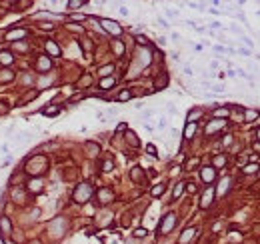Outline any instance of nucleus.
I'll use <instances>...</instances> for the list:
<instances>
[{
  "mask_svg": "<svg viewBox=\"0 0 260 244\" xmlns=\"http://www.w3.org/2000/svg\"><path fill=\"white\" fill-rule=\"evenodd\" d=\"M114 86V78L112 76H110V78H102V80H100V88H104V90H106V88H112Z\"/></svg>",
  "mask_w": 260,
  "mask_h": 244,
  "instance_id": "5701e85b",
  "label": "nucleus"
},
{
  "mask_svg": "<svg viewBox=\"0 0 260 244\" xmlns=\"http://www.w3.org/2000/svg\"><path fill=\"white\" fill-rule=\"evenodd\" d=\"M130 98H132V92H130V90H124V92H120V94H118V100H120V102L130 100Z\"/></svg>",
  "mask_w": 260,
  "mask_h": 244,
  "instance_id": "2f4dec72",
  "label": "nucleus"
},
{
  "mask_svg": "<svg viewBox=\"0 0 260 244\" xmlns=\"http://www.w3.org/2000/svg\"><path fill=\"white\" fill-rule=\"evenodd\" d=\"M100 24L104 26V30H106V32H110V34H114V36H120V34H122V26L116 22V20L102 18V20H100Z\"/></svg>",
  "mask_w": 260,
  "mask_h": 244,
  "instance_id": "7ed1b4c3",
  "label": "nucleus"
},
{
  "mask_svg": "<svg viewBox=\"0 0 260 244\" xmlns=\"http://www.w3.org/2000/svg\"><path fill=\"white\" fill-rule=\"evenodd\" d=\"M162 192H164V184H156V186L152 188V196H154V198H156V196H160Z\"/></svg>",
  "mask_w": 260,
  "mask_h": 244,
  "instance_id": "7c9ffc66",
  "label": "nucleus"
},
{
  "mask_svg": "<svg viewBox=\"0 0 260 244\" xmlns=\"http://www.w3.org/2000/svg\"><path fill=\"white\" fill-rule=\"evenodd\" d=\"M194 132H196V122H188L184 128V138H192Z\"/></svg>",
  "mask_w": 260,
  "mask_h": 244,
  "instance_id": "f3484780",
  "label": "nucleus"
},
{
  "mask_svg": "<svg viewBox=\"0 0 260 244\" xmlns=\"http://www.w3.org/2000/svg\"><path fill=\"white\" fill-rule=\"evenodd\" d=\"M214 116H222V118H224V116H228V108H216Z\"/></svg>",
  "mask_w": 260,
  "mask_h": 244,
  "instance_id": "f704fd0d",
  "label": "nucleus"
},
{
  "mask_svg": "<svg viewBox=\"0 0 260 244\" xmlns=\"http://www.w3.org/2000/svg\"><path fill=\"white\" fill-rule=\"evenodd\" d=\"M98 198H100L102 204H108L110 200L114 198V194H112V190H108V188H102V190H98Z\"/></svg>",
  "mask_w": 260,
  "mask_h": 244,
  "instance_id": "1a4fd4ad",
  "label": "nucleus"
},
{
  "mask_svg": "<svg viewBox=\"0 0 260 244\" xmlns=\"http://www.w3.org/2000/svg\"><path fill=\"white\" fill-rule=\"evenodd\" d=\"M26 36V30H12V32H8L6 34V40L8 42H14V40H18V38H24Z\"/></svg>",
  "mask_w": 260,
  "mask_h": 244,
  "instance_id": "9d476101",
  "label": "nucleus"
},
{
  "mask_svg": "<svg viewBox=\"0 0 260 244\" xmlns=\"http://www.w3.org/2000/svg\"><path fill=\"white\" fill-rule=\"evenodd\" d=\"M192 236H194V228H188V230H184V232H182V236H180V244H186V242H188Z\"/></svg>",
  "mask_w": 260,
  "mask_h": 244,
  "instance_id": "a211bd4d",
  "label": "nucleus"
},
{
  "mask_svg": "<svg viewBox=\"0 0 260 244\" xmlns=\"http://www.w3.org/2000/svg\"><path fill=\"white\" fill-rule=\"evenodd\" d=\"M46 168V158L44 156H34L30 162L26 164V170L30 172V174H38V172H42Z\"/></svg>",
  "mask_w": 260,
  "mask_h": 244,
  "instance_id": "f03ea898",
  "label": "nucleus"
},
{
  "mask_svg": "<svg viewBox=\"0 0 260 244\" xmlns=\"http://www.w3.org/2000/svg\"><path fill=\"white\" fill-rule=\"evenodd\" d=\"M228 184H230V176H224V178H222V182H220L218 194H226V190H228Z\"/></svg>",
  "mask_w": 260,
  "mask_h": 244,
  "instance_id": "6ab92c4d",
  "label": "nucleus"
},
{
  "mask_svg": "<svg viewBox=\"0 0 260 244\" xmlns=\"http://www.w3.org/2000/svg\"><path fill=\"white\" fill-rule=\"evenodd\" d=\"M258 118V110H246V122H252Z\"/></svg>",
  "mask_w": 260,
  "mask_h": 244,
  "instance_id": "cd10ccee",
  "label": "nucleus"
},
{
  "mask_svg": "<svg viewBox=\"0 0 260 244\" xmlns=\"http://www.w3.org/2000/svg\"><path fill=\"white\" fill-rule=\"evenodd\" d=\"M86 150L90 152V156H96V154L100 152V146L94 144V142H88V144H86Z\"/></svg>",
  "mask_w": 260,
  "mask_h": 244,
  "instance_id": "412c9836",
  "label": "nucleus"
},
{
  "mask_svg": "<svg viewBox=\"0 0 260 244\" xmlns=\"http://www.w3.org/2000/svg\"><path fill=\"white\" fill-rule=\"evenodd\" d=\"M114 52L122 54V52H124V44H122V42H114Z\"/></svg>",
  "mask_w": 260,
  "mask_h": 244,
  "instance_id": "c9c22d12",
  "label": "nucleus"
},
{
  "mask_svg": "<svg viewBox=\"0 0 260 244\" xmlns=\"http://www.w3.org/2000/svg\"><path fill=\"white\" fill-rule=\"evenodd\" d=\"M238 52H240L242 56H250V50H248V48H240V50H238Z\"/></svg>",
  "mask_w": 260,
  "mask_h": 244,
  "instance_id": "37998d69",
  "label": "nucleus"
},
{
  "mask_svg": "<svg viewBox=\"0 0 260 244\" xmlns=\"http://www.w3.org/2000/svg\"><path fill=\"white\" fill-rule=\"evenodd\" d=\"M112 166H114V164H112V162L108 160V162H104V166H102V168H104L106 172H110V170H112Z\"/></svg>",
  "mask_w": 260,
  "mask_h": 244,
  "instance_id": "79ce46f5",
  "label": "nucleus"
},
{
  "mask_svg": "<svg viewBox=\"0 0 260 244\" xmlns=\"http://www.w3.org/2000/svg\"><path fill=\"white\" fill-rule=\"evenodd\" d=\"M184 74L186 76H192V68H190V66H184Z\"/></svg>",
  "mask_w": 260,
  "mask_h": 244,
  "instance_id": "49530a36",
  "label": "nucleus"
},
{
  "mask_svg": "<svg viewBox=\"0 0 260 244\" xmlns=\"http://www.w3.org/2000/svg\"><path fill=\"white\" fill-rule=\"evenodd\" d=\"M132 178L138 180V182L142 180V172H140V168H134V170H132Z\"/></svg>",
  "mask_w": 260,
  "mask_h": 244,
  "instance_id": "e433bc0d",
  "label": "nucleus"
},
{
  "mask_svg": "<svg viewBox=\"0 0 260 244\" xmlns=\"http://www.w3.org/2000/svg\"><path fill=\"white\" fill-rule=\"evenodd\" d=\"M28 188H30L32 192H40L42 190V180H38V178H34L28 182Z\"/></svg>",
  "mask_w": 260,
  "mask_h": 244,
  "instance_id": "dca6fc26",
  "label": "nucleus"
},
{
  "mask_svg": "<svg viewBox=\"0 0 260 244\" xmlns=\"http://www.w3.org/2000/svg\"><path fill=\"white\" fill-rule=\"evenodd\" d=\"M112 70H114V66H112V64H106V66H102V68L98 70V74H100L102 78H108V74L112 72Z\"/></svg>",
  "mask_w": 260,
  "mask_h": 244,
  "instance_id": "aec40b11",
  "label": "nucleus"
},
{
  "mask_svg": "<svg viewBox=\"0 0 260 244\" xmlns=\"http://www.w3.org/2000/svg\"><path fill=\"white\" fill-rule=\"evenodd\" d=\"M142 116H144V118H150V116H152V110H146V112H142Z\"/></svg>",
  "mask_w": 260,
  "mask_h": 244,
  "instance_id": "603ef678",
  "label": "nucleus"
},
{
  "mask_svg": "<svg viewBox=\"0 0 260 244\" xmlns=\"http://www.w3.org/2000/svg\"><path fill=\"white\" fill-rule=\"evenodd\" d=\"M4 244H16V242H12L10 238H6V240H4Z\"/></svg>",
  "mask_w": 260,
  "mask_h": 244,
  "instance_id": "5fc2aeb1",
  "label": "nucleus"
},
{
  "mask_svg": "<svg viewBox=\"0 0 260 244\" xmlns=\"http://www.w3.org/2000/svg\"><path fill=\"white\" fill-rule=\"evenodd\" d=\"M214 164H216V166H224V164H226V158H224V156H216Z\"/></svg>",
  "mask_w": 260,
  "mask_h": 244,
  "instance_id": "58836bf2",
  "label": "nucleus"
},
{
  "mask_svg": "<svg viewBox=\"0 0 260 244\" xmlns=\"http://www.w3.org/2000/svg\"><path fill=\"white\" fill-rule=\"evenodd\" d=\"M222 126H224V122H222V120H212V124L206 128V134L216 132V130H218V128H222Z\"/></svg>",
  "mask_w": 260,
  "mask_h": 244,
  "instance_id": "2eb2a0df",
  "label": "nucleus"
},
{
  "mask_svg": "<svg viewBox=\"0 0 260 244\" xmlns=\"http://www.w3.org/2000/svg\"><path fill=\"white\" fill-rule=\"evenodd\" d=\"M58 112H60V108H44V110H42V114L44 116H54V114H58Z\"/></svg>",
  "mask_w": 260,
  "mask_h": 244,
  "instance_id": "c756f323",
  "label": "nucleus"
},
{
  "mask_svg": "<svg viewBox=\"0 0 260 244\" xmlns=\"http://www.w3.org/2000/svg\"><path fill=\"white\" fill-rule=\"evenodd\" d=\"M12 196H14V200H22V190H18V188H16V190L12 192Z\"/></svg>",
  "mask_w": 260,
  "mask_h": 244,
  "instance_id": "a19ab883",
  "label": "nucleus"
},
{
  "mask_svg": "<svg viewBox=\"0 0 260 244\" xmlns=\"http://www.w3.org/2000/svg\"><path fill=\"white\" fill-rule=\"evenodd\" d=\"M84 4H86V2H80V0H72V2H68V4H66V6H68V8H82Z\"/></svg>",
  "mask_w": 260,
  "mask_h": 244,
  "instance_id": "72a5a7b5",
  "label": "nucleus"
},
{
  "mask_svg": "<svg viewBox=\"0 0 260 244\" xmlns=\"http://www.w3.org/2000/svg\"><path fill=\"white\" fill-rule=\"evenodd\" d=\"M242 172H244V174H254V172H258V164H246V166L242 168Z\"/></svg>",
  "mask_w": 260,
  "mask_h": 244,
  "instance_id": "b1692460",
  "label": "nucleus"
},
{
  "mask_svg": "<svg viewBox=\"0 0 260 244\" xmlns=\"http://www.w3.org/2000/svg\"><path fill=\"white\" fill-rule=\"evenodd\" d=\"M0 232L2 234H10L12 232V222L8 216H0Z\"/></svg>",
  "mask_w": 260,
  "mask_h": 244,
  "instance_id": "6e6552de",
  "label": "nucleus"
},
{
  "mask_svg": "<svg viewBox=\"0 0 260 244\" xmlns=\"http://www.w3.org/2000/svg\"><path fill=\"white\" fill-rule=\"evenodd\" d=\"M182 190H184V184H176V188H174V192H172V200H176V198H180V194H182Z\"/></svg>",
  "mask_w": 260,
  "mask_h": 244,
  "instance_id": "393cba45",
  "label": "nucleus"
},
{
  "mask_svg": "<svg viewBox=\"0 0 260 244\" xmlns=\"http://www.w3.org/2000/svg\"><path fill=\"white\" fill-rule=\"evenodd\" d=\"M212 198H214V188L208 186L206 192L202 194V202H200V206H202V208H208V206L212 204Z\"/></svg>",
  "mask_w": 260,
  "mask_h": 244,
  "instance_id": "39448f33",
  "label": "nucleus"
},
{
  "mask_svg": "<svg viewBox=\"0 0 260 244\" xmlns=\"http://www.w3.org/2000/svg\"><path fill=\"white\" fill-rule=\"evenodd\" d=\"M166 16H170V18H174V16H178L176 10H166Z\"/></svg>",
  "mask_w": 260,
  "mask_h": 244,
  "instance_id": "c03bdc74",
  "label": "nucleus"
},
{
  "mask_svg": "<svg viewBox=\"0 0 260 244\" xmlns=\"http://www.w3.org/2000/svg\"><path fill=\"white\" fill-rule=\"evenodd\" d=\"M186 186H188V192H196V184H194V182L186 184Z\"/></svg>",
  "mask_w": 260,
  "mask_h": 244,
  "instance_id": "a18cd8bd",
  "label": "nucleus"
},
{
  "mask_svg": "<svg viewBox=\"0 0 260 244\" xmlns=\"http://www.w3.org/2000/svg\"><path fill=\"white\" fill-rule=\"evenodd\" d=\"M174 224H176V216L174 214H166V216L162 218V224H160V232L166 234V232H170V230L174 228Z\"/></svg>",
  "mask_w": 260,
  "mask_h": 244,
  "instance_id": "20e7f679",
  "label": "nucleus"
},
{
  "mask_svg": "<svg viewBox=\"0 0 260 244\" xmlns=\"http://www.w3.org/2000/svg\"><path fill=\"white\" fill-rule=\"evenodd\" d=\"M146 152L150 154V156H154V158L158 156V154H156V152H158V150H156V146H154V144H146Z\"/></svg>",
  "mask_w": 260,
  "mask_h": 244,
  "instance_id": "473e14b6",
  "label": "nucleus"
},
{
  "mask_svg": "<svg viewBox=\"0 0 260 244\" xmlns=\"http://www.w3.org/2000/svg\"><path fill=\"white\" fill-rule=\"evenodd\" d=\"M92 186L90 184H78L76 186V190H74V194H72V198L76 200L78 204H84V202H88V198L92 196Z\"/></svg>",
  "mask_w": 260,
  "mask_h": 244,
  "instance_id": "f257e3e1",
  "label": "nucleus"
},
{
  "mask_svg": "<svg viewBox=\"0 0 260 244\" xmlns=\"http://www.w3.org/2000/svg\"><path fill=\"white\" fill-rule=\"evenodd\" d=\"M122 130H126V124H124V122H122V124H118V126H116V132H122Z\"/></svg>",
  "mask_w": 260,
  "mask_h": 244,
  "instance_id": "de8ad7c7",
  "label": "nucleus"
},
{
  "mask_svg": "<svg viewBox=\"0 0 260 244\" xmlns=\"http://www.w3.org/2000/svg\"><path fill=\"white\" fill-rule=\"evenodd\" d=\"M126 138H128V142H130L132 146H138V144H140V142H138V136H136L134 132H126Z\"/></svg>",
  "mask_w": 260,
  "mask_h": 244,
  "instance_id": "a878e982",
  "label": "nucleus"
},
{
  "mask_svg": "<svg viewBox=\"0 0 260 244\" xmlns=\"http://www.w3.org/2000/svg\"><path fill=\"white\" fill-rule=\"evenodd\" d=\"M198 116H202V110H198V108H194L192 112H190L188 114V122H194L196 118H198Z\"/></svg>",
  "mask_w": 260,
  "mask_h": 244,
  "instance_id": "c85d7f7f",
  "label": "nucleus"
},
{
  "mask_svg": "<svg viewBox=\"0 0 260 244\" xmlns=\"http://www.w3.org/2000/svg\"><path fill=\"white\" fill-rule=\"evenodd\" d=\"M136 40H138L140 44H142L144 48H146V44H148V38H146V36H140V34H138V36H136Z\"/></svg>",
  "mask_w": 260,
  "mask_h": 244,
  "instance_id": "ea45409f",
  "label": "nucleus"
},
{
  "mask_svg": "<svg viewBox=\"0 0 260 244\" xmlns=\"http://www.w3.org/2000/svg\"><path fill=\"white\" fill-rule=\"evenodd\" d=\"M14 62V56H12V52H6V50H2L0 52V64H12Z\"/></svg>",
  "mask_w": 260,
  "mask_h": 244,
  "instance_id": "9b49d317",
  "label": "nucleus"
},
{
  "mask_svg": "<svg viewBox=\"0 0 260 244\" xmlns=\"http://www.w3.org/2000/svg\"><path fill=\"white\" fill-rule=\"evenodd\" d=\"M2 76H0V82H4V80H12L14 78V72H10V70H2Z\"/></svg>",
  "mask_w": 260,
  "mask_h": 244,
  "instance_id": "bb28decb",
  "label": "nucleus"
},
{
  "mask_svg": "<svg viewBox=\"0 0 260 244\" xmlns=\"http://www.w3.org/2000/svg\"><path fill=\"white\" fill-rule=\"evenodd\" d=\"M200 176H202V180H204L206 184H210L212 180H214L216 172H214V168H212V166H206V168H202V170H200Z\"/></svg>",
  "mask_w": 260,
  "mask_h": 244,
  "instance_id": "423d86ee",
  "label": "nucleus"
},
{
  "mask_svg": "<svg viewBox=\"0 0 260 244\" xmlns=\"http://www.w3.org/2000/svg\"><path fill=\"white\" fill-rule=\"evenodd\" d=\"M138 58H140V64H142V66H148V62H150V52H148V48L140 50Z\"/></svg>",
  "mask_w": 260,
  "mask_h": 244,
  "instance_id": "ddd939ff",
  "label": "nucleus"
},
{
  "mask_svg": "<svg viewBox=\"0 0 260 244\" xmlns=\"http://www.w3.org/2000/svg\"><path fill=\"white\" fill-rule=\"evenodd\" d=\"M118 12H120L122 16H128V10H126V6H120V10H118Z\"/></svg>",
  "mask_w": 260,
  "mask_h": 244,
  "instance_id": "09e8293b",
  "label": "nucleus"
},
{
  "mask_svg": "<svg viewBox=\"0 0 260 244\" xmlns=\"http://www.w3.org/2000/svg\"><path fill=\"white\" fill-rule=\"evenodd\" d=\"M166 86H168V74L162 72V74H158V76H156V80H154V88H156V90H164Z\"/></svg>",
  "mask_w": 260,
  "mask_h": 244,
  "instance_id": "0eeeda50",
  "label": "nucleus"
},
{
  "mask_svg": "<svg viewBox=\"0 0 260 244\" xmlns=\"http://www.w3.org/2000/svg\"><path fill=\"white\" fill-rule=\"evenodd\" d=\"M50 66H52V62H50L48 56L38 58V70H50Z\"/></svg>",
  "mask_w": 260,
  "mask_h": 244,
  "instance_id": "f8f14e48",
  "label": "nucleus"
},
{
  "mask_svg": "<svg viewBox=\"0 0 260 244\" xmlns=\"http://www.w3.org/2000/svg\"><path fill=\"white\" fill-rule=\"evenodd\" d=\"M14 48H16V50H26L28 46H26V44H14Z\"/></svg>",
  "mask_w": 260,
  "mask_h": 244,
  "instance_id": "8fccbe9b",
  "label": "nucleus"
},
{
  "mask_svg": "<svg viewBox=\"0 0 260 244\" xmlns=\"http://www.w3.org/2000/svg\"><path fill=\"white\" fill-rule=\"evenodd\" d=\"M166 126V118H160V122H158V128H164Z\"/></svg>",
  "mask_w": 260,
  "mask_h": 244,
  "instance_id": "3c124183",
  "label": "nucleus"
},
{
  "mask_svg": "<svg viewBox=\"0 0 260 244\" xmlns=\"http://www.w3.org/2000/svg\"><path fill=\"white\" fill-rule=\"evenodd\" d=\"M30 244H42L40 240H30Z\"/></svg>",
  "mask_w": 260,
  "mask_h": 244,
  "instance_id": "6e6d98bb",
  "label": "nucleus"
},
{
  "mask_svg": "<svg viewBox=\"0 0 260 244\" xmlns=\"http://www.w3.org/2000/svg\"><path fill=\"white\" fill-rule=\"evenodd\" d=\"M134 236L136 238H144V236H146V228H136L134 230Z\"/></svg>",
  "mask_w": 260,
  "mask_h": 244,
  "instance_id": "4c0bfd02",
  "label": "nucleus"
},
{
  "mask_svg": "<svg viewBox=\"0 0 260 244\" xmlns=\"http://www.w3.org/2000/svg\"><path fill=\"white\" fill-rule=\"evenodd\" d=\"M158 22H160V24H162V26H164V28H168V22H166V20H164V18H158Z\"/></svg>",
  "mask_w": 260,
  "mask_h": 244,
  "instance_id": "864d4df0",
  "label": "nucleus"
},
{
  "mask_svg": "<svg viewBox=\"0 0 260 244\" xmlns=\"http://www.w3.org/2000/svg\"><path fill=\"white\" fill-rule=\"evenodd\" d=\"M46 50H48L52 56H58V54H60V48H58V44H54L52 40H46Z\"/></svg>",
  "mask_w": 260,
  "mask_h": 244,
  "instance_id": "4468645a",
  "label": "nucleus"
},
{
  "mask_svg": "<svg viewBox=\"0 0 260 244\" xmlns=\"http://www.w3.org/2000/svg\"><path fill=\"white\" fill-rule=\"evenodd\" d=\"M36 96H38V90H32V92H28V94L24 96L22 100H20V104H28L30 100H34V98H36Z\"/></svg>",
  "mask_w": 260,
  "mask_h": 244,
  "instance_id": "4be33fe9",
  "label": "nucleus"
},
{
  "mask_svg": "<svg viewBox=\"0 0 260 244\" xmlns=\"http://www.w3.org/2000/svg\"><path fill=\"white\" fill-rule=\"evenodd\" d=\"M258 140H260V128H258Z\"/></svg>",
  "mask_w": 260,
  "mask_h": 244,
  "instance_id": "4d7b16f0",
  "label": "nucleus"
}]
</instances>
